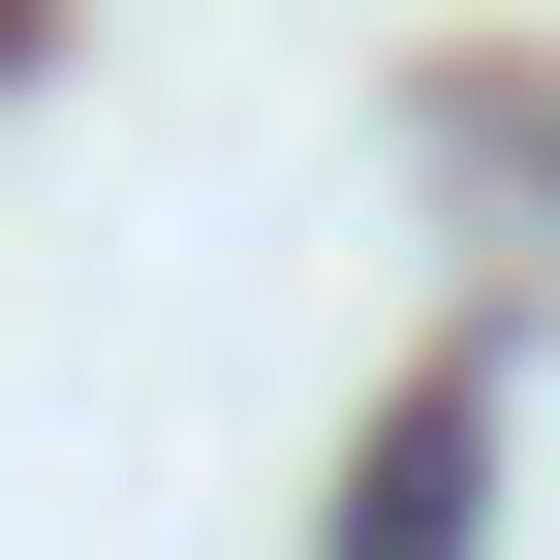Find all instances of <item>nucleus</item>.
<instances>
[{
    "instance_id": "1",
    "label": "nucleus",
    "mask_w": 560,
    "mask_h": 560,
    "mask_svg": "<svg viewBox=\"0 0 560 560\" xmlns=\"http://www.w3.org/2000/svg\"><path fill=\"white\" fill-rule=\"evenodd\" d=\"M467 499H499V405L405 374V405H374V467H342V560H467Z\"/></svg>"
}]
</instances>
